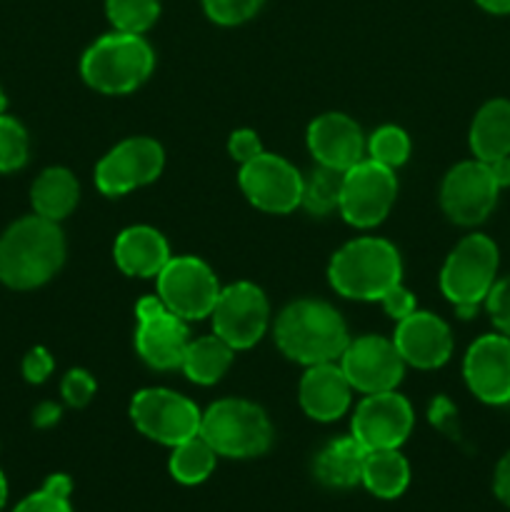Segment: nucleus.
I'll use <instances>...</instances> for the list:
<instances>
[{
	"label": "nucleus",
	"mask_w": 510,
	"mask_h": 512,
	"mask_svg": "<svg viewBox=\"0 0 510 512\" xmlns=\"http://www.w3.org/2000/svg\"><path fill=\"white\" fill-rule=\"evenodd\" d=\"M65 263V235L58 223L40 215L15 220L0 238V280L13 290L48 283Z\"/></svg>",
	"instance_id": "obj_1"
},
{
	"label": "nucleus",
	"mask_w": 510,
	"mask_h": 512,
	"mask_svg": "<svg viewBox=\"0 0 510 512\" xmlns=\"http://www.w3.org/2000/svg\"><path fill=\"white\" fill-rule=\"evenodd\" d=\"M275 345L288 360L300 365L338 363L350 335L343 315L323 300L303 298L285 305L275 320Z\"/></svg>",
	"instance_id": "obj_2"
},
{
	"label": "nucleus",
	"mask_w": 510,
	"mask_h": 512,
	"mask_svg": "<svg viewBox=\"0 0 510 512\" xmlns=\"http://www.w3.org/2000/svg\"><path fill=\"white\" fill-rule=\"evenodd\" d=\"M328 280L348 300H380L393 285L403 283V260L388 240L355 238L330 258Z\"/></svg>",
	"instance_id": "obj_3"
},
{
	"label": "nucleus",
	"mask_w": 510,
	"mask_h": 512,
	"mask_svg": "<svg viewBox=\"0 0 510 512\" xmlns=\"http://www.w3.org/2000/svg\"><path fill=\"white\" fill-rule=\"evenodd\" d=\"M155 68V53L143 35L113 33L95 40L80 60V75L103 95H125L138 90Z\"/></svg>",
	"instance_id": "obj_4"
},
{
	"label": "nucleus",
	"mask_w": 510,
	"mask_h": 512,
	"mask_svg": "<svg viewBox=\"0 0 510 512\" xmlns=\"http://www.w3.org/2000/svg\"><path fill=\"white\" fill-rule=\"evenodd\" d=\"M498 245L483 233L465 235L440 270V290L460 318H473L488 298L498 275Z\"/></svg>",
	"instance_id": "obj_5"
},
{
	"label": "nucleus",
	"mask_w": 510,
	"mask_h": 512,
	"mask_svg": "<svg viewBox=\"0 0 510 512\" xmlns=\"http://www.w3.org/2000/svg\"><path fill=\"white\" fill-rule=\"evenodd\" d=\"M200 435L223 458H258L273 445V425L260 405L225 398L210 405L200 420Z\"/></svg>",
	"instance_id": "obj_6"
},
{
	"label": "nucleus",
	"mask_w": 510,
	"mask_h": 512,
	"mask_svg": "<svg viewBox=\"0 0 510 512\" xmlns=\"http://www.w3.org/2000/svg\"><path fill=\"white\" fill-rule=\"evenodd\" d=\"M130 420L145 438L175 448L200 435L203 413L193 400L175 390L145 388L130 400Z\"/></svg>",
	"instance_id": "obj_7"
},
{
	"label": "nucleus",
	"mask_w": 510,
	"mask_h": 512,
	"mask_svg": "<svg viewBox=\"0 0 510 512\" xmlns=\"http://www.w3.org/2000/svg\"><path fill=\"white\" fill-rule=\"evenodd\" d=\"M155 280H158V298L185 323L210 318L215 300L223 290L213 268L195 255L170 258Z\"/></svg>",
	"instance_id": "obj_8"
},
{
	"label": "nucleus",
	"mask_w": 510,
	"mask_h": 512,
	"mask_svg": "<svg viewBox=\"0 0 510 512\" xmlns=\"http://www.w3.org/2000/svg\"><path fill=\"white\" fill-rule=\"evenodd\" d=\"M398 198L395 170L365 158L343 173L340 185V215L353 228H375L388 218Z\"/></svg>",
	"instance_id": "obj_9"
},
{
	"label": "nucleus",
	"mask_w": 510,
	"mask_h": 512,
	"mask_svg": "<svg viewBox=\"0 0 510 512\" xmlns=\"http://www.w3.org/2000/svg\"><path fill=\"white\" fill-rule=\"evenodd\" d=\"M165 165V150L158 140L148 135L125 138L108 150L95 165V185L108 198L130 193L160 178Z\"/></svg>",
	"instance_id": "obj_10"
},
{
	"label": "nucleus",
	"mask_w": 510,
	"mask_h": 512,
	"mask_svg": "<svg viewBox=\"0 0 510 512\" xmlns=\"http://www.w3.org/2000/svg\"><path fill=\"white\" fill-rule=\"evenodd\" d=\"M213 333L233 350H248L268 333L270 305L253 283H233L220 290L210 313Z\"/></svg>",
	"instance_id": "obj_11"
},
{
	"label": "nucleus",
	"mask_w": 510,
	"mask_h": 512,
	"mask_svg": "<svg viewBox=\"0 0 510 512\" xmlns=\"http://www.w3.org/2000/svg\"><path fill=\"white\" fill-rule=\"evenodd\" d=\"M135 350L140 360L153 370H175L183 363L188 348V325L183 318L170 313L158 295H145L135 305Z\"/></svg>",
	"instance_id": "obj_12"
},
{
	"label": "nucleus",
	"mask_w": 510,
	"mask_h": 512,
	"mask_svg": "<svg viewBox=\"0 0 510 512\" xmlns=\"http://www.w3.org/2000/svg\"><path fill=\"white\" fill-rule=\"evenodd\" d=\"M498 183L483 160H463L448 170L440 185V208L455 225L473 228L488 220L498 203Z\"/></svg>",
	"instance_id": "obj_13"
},
{
	"label": "nucleus",
	"mask_w": 510,
	"mask_h": 512,
	"mask_svg": "<svg viewBox=\"0 0 510 512\" xmlns=\"http://www.w3.org/2000/svg\"><path fill=\"white\" fill-rule=\"evenodd\" d=\"M240 190L263 213L285 215L300 208L303 175L293 163L275 153H260L250 163L240 165Z\"/></svg>",
	"instance_id": "obj_14"
},
{
	"label": "nucleus",
	"mask_w": 510,
	"mask_h": 512,
	"mask_svg": "<svg viewBox=\"0 0 510 512\" xmlns=\"http://www.w3.org/2000/svg\"><path fill=\"white\" fill-rule=\"evenodd\" d=\"M415 425L413 405L408 398L395 390L365 395L353 415V438L365 450H400V445L410 438Z\"/></svg>",
	"instance_id": "obj_15"
},
{
	"label": "nucleus",
	"mask_w": 510,
	"mask_h": 512,
	"mask_svg": "<svg viewBox=\"0 0 510 512\" xmlns=\"http://www.w3.org/2000/svg\"><path fill=\"white\" fill-rule=\"evenodd\" d=\"M338 365L353 390L363 395L395 390L405 375V360L400 358L393 338H383V335L350 338Z\"/></svg>",
	"instance_id": "obj_16"
},
{
	"label": "nucleus",
	"mask_w": 510,
	"mask_h": 512,
	"mask_svg": "<svg viewBox=\"0 0 510 512\" xmlns=\"http://www.w3.org/2000/svg\"><path fill=\"white\" fill-rule=\"evenodd\" d=\"M470 393L488 405L510 403V338L503 333L480 335L463 360Z\"/></svg>",
	"instance_id": "obj_17"
},
{
	"label": "nucleus",
	"mask_w": 510,
	"mask_h": 512,
	"mask_svg": "<svg viewBox=\"0 0 510 512\" xmlns=\"http://www.w3.org/2000/svg\"><path fill=\"white\" fill-rule=\"evenodd\" d=\"M393 343L405 365L418 370H435L453 355V335L448 323L428 310H413L395 325Z\"/></svg>",
	"instance_id": "obj_18"
},
{
	"label": "nucleus",
	"mask_w": 510,
	"mask_h": 512,
	"mask_svg": "<svg viewBox=\"0 0 510 512\" xmlns=\"http://www.w3.org/2000/svg\"><path fill=\"white\" fill-rule=\"evenodd\" d=\"M308 150L323 168L345 173L365 160L363 128L345 113H323L308 125Z\"/></svg>",
	"instance_id": "obj_19"
},
{
	"label": "nucleus",
	"mask_w": 510,
	"mask_h": 512,
	"mask_svg": "<svg viewBox=\"0 0 510 512\" xmlns=\"http://www.w3.org/2000/svg\"><path fill=\"white\" fill-rule=\"evenodd\" d=\"M300 408L318 423H333L343 418L353 400V385L338 363L308 365L298 388Z\"/></svg>",
	"instance_id": "obj_20"
},
{
	"label": "nucleus",
	"mask_w": 510,
	"mask_h": 512,
	"mask_svg": "<svg viewBox=\"0 0 510 512\" xmlns=\"http://www.w3.org/2000/svg\"><path fill=\"white\" fill-rule=\"evenodd\" d=\"M115 265L130 278H158L173 255L163 233L150 225H130L115 238Z\"/></svg>",
	"instance_id": "obj_21"
},
{
	"label": "nucleus",
	"mask_w": 510,
	"mask_h": 512,
	"mask_svg": "<svg viewBox=\"0 0 510 512\" xmlns=\"http://www.w3.org/2000/svg\"><path fill=\"white\" fill-rule=\"evenodd\" d=\"M368 450L348 435V438L330 440L318 455H315L313 473L318 483L333 490H348L360 485L363 478V463Z\"/></svg>",
	"instance_id": "obj_22"
},
{
	"label": "nucleus",
	"mask_w": 510,
	"mask_h": 512,
	"mask_svg": "<svg viewBox=\"0 0 510 512\" xmlns=\"http://www.w3.org/2000/svg\"><path fill=\"white\" fill-rule=\"evenodd\" d=\"M470 150L483 163L510 155V100L493 98L470 123Z\"/></svg>",
	"instance_id": "obj_23"
},
{
	"label": "nucleus",
	"mask_w": 510,
	"mask_h": 512,
	"mask_svg": "<svg viewBox=\"0 0 510 512\" xmlns=\"http://www.w3.org/2000/svg\"><path fill=\"white\" fill-rule=\"evenodd\" d=\"M80 200V185L75 175L68 168H45L43 173L35 178L33 188H30V203H33L35 215L48 218L53 223L68 218L75 210Z\"/></svg>",
	"instance_id": "obj_24"
},
{
	"label": "nucleus",
	"mask_w": 510,
	"mask_h": 512,
	"mask_svg": "<svg viewBox=\"0 0 510 512\" xmlns=\"http://www.w3.org/2000/svg\"><path fill=\"white\" fill-rule=\"evenodd\" d=\"M410 465L400 450H370L363 463V478L370 495L380 500H395L408 490Z\"/></svg>",
	"instance_id": "obj_25"
},
{
	"label": "nucleus",
	"mask_w": 510,
	"mask_h": 512,
	"mask_svg": "<svg viewBox=\"0 0 510 512\" xmlns=\"http://www.w3.org/2000/svg\"><path fill=\"white\" fill-rule=\"evenodd\" d=\"M235 358V350L218 335H205V338L190 340L185 348L180 370L188 375V380L198 385H215L230 370Z\"/></svg>",
	"instance_id": "obj_26"
},
{
	"label": "nucleus",
	"mask_w": 510,
	"mask_h": 512,
	"mask_svg": "<svg viewBox=\"0 0 510 512\" xmlns=\"http://www.w3.org/2000/svg\"><path fill=\"white\" fill-rule=\"evenodd\" d=\"M215 463H218V453L210 448L203 435H195V438L175 445L168 460V470L180 485H200L213 475Z\"/></svg>",
	"instance_id": "obj_27"
},
{
	"label": "nucleus",
	"mask_w": 510,
	"mask_h": 512,
	"mask_svg": "<svg viewBox=\"0 0 510 512\" xmlns=\"http://www.w3.org/2000/svg\"><path fill=\"white\" fill-rule=\"evenodd\" d=\"M340 185H343V173L318 165L310 175L303 178V198L300 205L310 215H330L340 205Z\"/></svg>",
	"instance_id": "obj_28"
},
{
	"label": "nucleus",
	"mask_w": 510,
	"mask_h": 512,
	"mask_svg": "<svg viewBox=\"0 0 510 512\" xmlns=\"http://www.w3.org/2000/svg\"><path fill=\"white\" fill-rule=\"evenodd\" d=\"M105 13L113 30L143 35L158 20L160 0H105Z\"/></svg>",
	"instance_id": "obj_29"
},
{
	"label": "nucleus",
	"mask_w": 510,
	"mask_h": 512,
	"mask_svg": "<svg viewBox=\"0 0 510 512\" xmlns=\"http://www.w3.org/2000/svg\"><path fill=\"white\" fill-rule=\"evenodd\" d=\"M410 150H413L410 135L403 128H398V125H383V128H378L368 138V145H365L368 158L390 170L408 163Z\"/></svg>",
	"instance_id": "obj_30"
},
{
	"label": "nucleus",
	"mask_w": 510,
	"mask_h": 512,
	"mask_svg": "<svg viewBox=\"0 0 510 512\" xmlns=\"http://www.w3.org/2000/svg\"><path fill=\"white\" fill-rule=\"evenodd\" d=\"M28 130L13 115L0 113V173H15L28 163Z\"/></svg>",
	"instance_id": "obj_31"
},
{
	"label": "nucleus",
	"mask_w": 510,
	"mask_h": 512,
	"mask_svg": "<svg viewBox=\"0 0 510 512\" xmlns=\"http://www.w3.org/2000/svg\"><path fill=\"white\" fill-rule=\"evenodd\" d=\"M70 490H73V480L68 475H50L43 488L20 500L13 512H73Z\"/></svg>",
	"instance_id": "obj_32"
},
{
	"label": "nucleus",
	"mask_w": 510,
	"mask_h": 512,
	"mask_svg": "<svg viewBox=\"0 0 510 512\" xmlns=\"http://www.w3.org/2000/svg\"><path fill=\"white\" fill-rule=\"evenodd\" d=\"M265 0H203V10L213 23L240 25L258 15Z\"/></svg>",
	"instance_id": "obj_33"
},
{
	"label": "nucleus",
	"mask_w": 510,
	"mask_h": 512,
	"mask_svg": "<svg viewBox=\"0 0 510 512\" xmlns=\"http://www.w3.org/2000/svg\"><path fill=\"white\" fill-rule=\"evenodd\" d=\"M95 390H98V385H95L93 375L80 368L70 370L63 383H60V393H63V400L70 408H85L93 400Z\"/></svg>",
	"instance_id": "obj_34"
},
{
	"label": "nucleus",
	"mask_w": 510,
	"mask_h": 512,
	"mask_svg": "<svg viewBox=\"0 0 510 512\" xmlns=\"http://www.w3.org/2000/svg\"><path fill=\"white\" fill-rule=\"evenodd\" d=\"M485 308H488V315L495 328H498V333L510 338V275L495 280L488 298H485Z\"/></svg>",
	"instance_id": "obj_35"
},
{
	"label": "nucleus",
	"mask_w": 510,
	"mask_h": 512,
	"mask_svg": "<svg viewBox=\"0 0 510 512\" xmlns=\"http://www.w3.org/2000/svg\"><path fill=\"white\" fill-rule=\"evenodd\" d=\"M228 153L230 158L238 160L240 165L250 163L253 158H258L263 153V143H260L258 133L250 128H238L230 133L228 138Z\"/></svg>",
	"instance_id": "obj_36"
},
{
	"label": "nucleus",
	"mask_w": 510,
	"mask_h": 512,
	"mask_svg": "<svg viewBox=\"0 0 510 512\" xmlns=\"http://www.w3.org/2000/svg\"><path fill=\"white\" fill-rule=\"evenodd\" d=\"M378 303L383 305V310L393 320H403V318H408L413 310H418V305H415V295L410 293L403 283L393 285V288H390L388 293L378 300Z\"/></svg>",
	"instance_id": "obj_37"
},
{
	"label": "nucleus",
	"mask_w": 510,
	"mask_h": 512,
	"mask_svg": "<svg viewBox=\"0 0 510 512\" xmlns=\"http://www.w3.org/2000/svg\"><path fill=\"white\" fill-rule=\"evenodd\" d=\"M53 370H55V360L45 348H33L28 355H25L23 375L28 383L33 385L45 383V380L53 375Z\"/></svg>",
	"instance_id": "obj_38"
},
{
	"label": "nucleus",
	"mask_w": 510,
	"mask_h": 512,
	"mask_svg": "<svg viewBox=\"0 0 510 512\" xmlns=\"http://www.w3.org/2000/svg\"><path fill=\"white\" fill-rule=\"evenodd\" d=\"M430 423L435 425L438 430H443V433L448 435H458V410H455V405L450 403V398H445V395H438V398L430 403Z\"/></svg>",
	"instance_id": "obj_39"
},
{
	"label": "nucleus",
	"mask_w": 510,
	"mask_h": 512,
	"mask_svg": "<svg viewBox=\"0 0 510 512\" xmlns=\"http://www.w3.org/2000/svg\"><path fill=\"white\" fill-rule=\"evenodd\" d=\"M493 493L505 508H510V450L500 458V463L495 465L493 475Z\"/></svg>",
	"instance_id": "obj_40"
},
{
	"label": "nucleus",
	"mask_w": 510,
	"mask_h": 512,
	"mask_svg": "<svg viewBox=\"0 0 510 512\" xmlns=\"http://www.w3.org/2000/svg\"><path fill=\"white\" fill-rule=\"evenodd\" d=\"M58 420H60V405L55 403H40L33 413V423L38 425V428H50V425H55Z\"/></svg>",
	"instance_id": "obj_41"
},
{
	"label": "nucleus",
	"mask_w": 510,
	"mask_h": 512,
	"mask_svg": "<svg viewBox=\"0 0 510 512\" xmlns=\"http://www.w3.org/2000/svg\"><path fill=\"white\" fill-rule=\"evenodd\" d=\"M488 168L493 173L498 188H510V155L493 160V163H488Z\"/></svg>",
	"instance_id": "obj_42"
},
{
	"label": "nucleus",
	"mask_w": 510,
	"mask_h": 512,
	"mask_svg": "<svg viewBox=\"0 0 510 512\" xmlns=\"http://www.w3.org/2000/svg\"><path fill=\"white\" fill-rule=\"evenodd\" d=\"M475 3L490 15H510V0H475Z\"/></svg>",
	"instance_id": "obj_43"
},
{
	"label": "nucleus",
	"mask_w": 510,
	"mask_h": 512,
	"mask_svg": "<svg viewBox=\"0 0 510 512\" xmlns=\"http://www.w3.org/2000/svg\"><path fill=\"white\" fill-rule=\"evenodd\" d=\"M5 503H8V480H5L3 470H0V512H3Z\"/></svg>",
	"instance_id": "obj_44"
},
{
	"label": "nucleus",
	"mask_w": 510,
	"mask_h": 512,
	"mask_svg": "<svg viewBox=\"0 0 510 512\" xmlns=\"http://www.w3.org/2000/svg\"><path fill=\"white\" fill-rule=\"evenodd\" d=\"M5 110V95H3V90H0V113H3Z\"/></svg>",
	"instance_id": "obj_45"
}]
</instances>
